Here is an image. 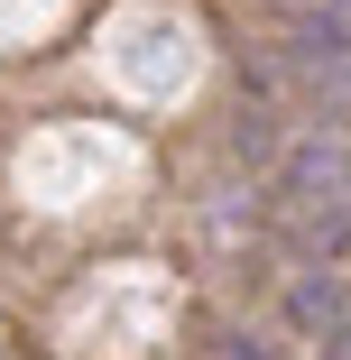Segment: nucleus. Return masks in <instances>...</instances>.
Instances as JSON below:
<instances>
[{"mask_svg": "<svg viewBox=\"0 0 351 360\" xmlns=\"http://www.w3.org/2000/svg\"><path fill=\"white\" fill-rule=\"evenodd\" d=\"M333 185H351V148L333 129H305L287 158H277V176H268V203L277 212H314V203H333Z\"/></svg>", "mask_w": 351, "mask_h": 360, "instance_id": "1", "label": "nucleus"}, {"mask_svg": "<svg viewBox=\"0 0 351 360\" xmlns=\"http://www.w3.org/2000/svg\"><path fill=\"white\" fill-rule=\"evenodd\" d=\"M277 46H287V65H305V75H342L351 65V0H305Z\"/></svg>", "mask_w": 351, "mask_h": 360, "instance_id": "2", "label": "nucleus"}, {"mask_svg": "<svg viewBox=\"0 0 351 360\" xmlns=\"http://www.w3.org/2000/svg\"><path fill=\"white\" fill-rule=\"evenodd\" d=\"M342 314H351V277H342V268H305V277L287 286V323H296V333H333Z\"/></svg>", "mask_w": 351, "mask_h": 360, "instance_id": "3", "label": "nucleus"}, {"mask_svg": "<svg viewBox=\"0 0 351 360\" xmlns=\"http://www.w3.org/2000/svg\"><path fill=\"white\" fill-rule=\"evenodd\" d=\"M231 148H241V158H268V148H277V129H268V111H241V129H231Z\"/></svg>", "mask_w": 351, "mask_h": 360, "instance_id": "4", "label": "nucleus"}, {"mask_svg": "<svg viewBox=\"0 0 351 360\" xmlns=\"http://www.w3.org/2000/svg\"><path fill=\"white\" fill-rule=\"evenodd\" d=\"M314 360H351V314H342V323H333V333L314 342Z\"/></svg>", "mask_w": 351, "mask_h": 360, "instance_id": "5", "label": "nucleus"}, {"mask_svg": "<svg viewBox=\"0 0 351 360\" xmlns=\"http://www.w3.org/2000/svg\"><path fill=\"white\" fill-rule=\"evenodd\" d=\"M222 360H277V351H268V342H250V333H241V342H231V351H222Z\"/></svg>", "mask_w": 351, "mask_h": 360, "instance_id": "6", "label": "nucleus"}]
</instances>
